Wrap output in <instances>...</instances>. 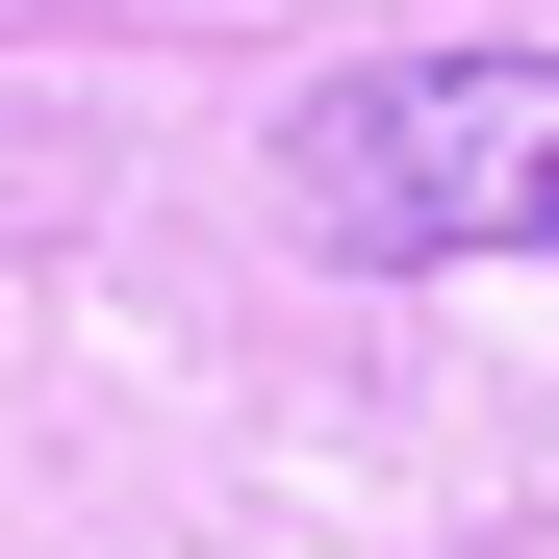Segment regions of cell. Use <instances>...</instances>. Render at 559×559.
<instances>
[{"mask_svg":"<svg viewBox=\"0 0 559 559\" xmlns=\"http://www.w3.org/2000/svg\"><path fill=\"white\" fill-rule=\"evenodd\" d=\"M280 204H306L356 280L432 254H559V51H382L280 128Z\"/></svg>","mask_w":559,"mask_h":559,"instance_id":"cell-1","label":"cell"}]
</instances>
